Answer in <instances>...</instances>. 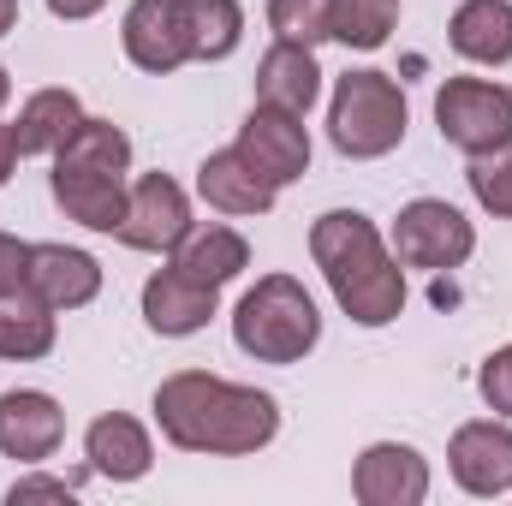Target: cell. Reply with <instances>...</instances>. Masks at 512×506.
Wrapping results in <instances>:
<instances>
[{"label":"cell","instance_id":"19","mask_svg":"<svg viewBox=\"0 0 512 506\" xmlns=\"http://www.w3.org/2000/svg\"><path fill=\"white\" fill-rule=\"evenodd\" d=\"M447 42L471 66H507L512 60V0H465L447 24Z\"/></svg>","mask_w":512,"mask_h":506},{"label":"cell","instance_id":"13","mask_svg":"<svg viewBox=\"0 0 512 506\" xmlns=\"http://www.w3.org/2000/svg\"><path fill=\"white\" fill-rule=\"evenodd\" d=\"M215 304H221V286H203V280H191L179 268H161L143 286V322L155 334H167V340H185V334L209 328Z\"/></svg>","mask_w":512,"mask_h":506},{"label":"cell","instance_id":"7","mask_svg":"<svg viewBox=\"0 0 512 506\" xmlns=\"http://www.w3.org/2000/svg\"><path fill=\"white\" fill-rule=\"evenodd\" d=\"M126 54L137 72H179L191 54V18H185V0H131L126 12Z\"/></svg>","mask_w":512,"mask_h":506},{"label":"cell","instance_id":"15","mask_svg":"<svg viewBox=\"0 0 512 506\" xmlns=\"http://www.w3.org/2000/svg\"><path fill=\"white\" fill-rule=\"evenodd\" d=\"M54 179V203L78 221V227H90V233H120V221H126V179L120 173H84V167H54L48 173Z\"/></svg>","mask_w":512,"mask_h":506},{"label":"cell","instance_id":"28","mask_svg":"<svg viewBox=\"0 0 512 506\" xmlns=\"http://www.w3.org/2000/svg\"><path fill=\"white\" fill-rule=\"evenodd\" d=\"M477 387H483L489 411H501V417H512V346H501V352H489V364H483V376H477Z\"/></svg>","mask_w":512,"mask_h":506},{"label":"cell","instance_id":"23","mask_svg":"<svg viewBox=\"0 0 512 506\" xmlns=\"http://www.w3.org/2000/svg\"><path fill=\"white\" fill-rule=\"evenodd\" d=\"M54 167H84V173H120L131 167V137L114 120H84L60 149H54Z\"/></svg>","mask_w":512,"mask_h":506},{"label":"cell","instance_id":"10","mask_svg":"<svg viewBox=\"0 0 512 506\" xmlns=\"http://www.w3.org/2000/svg\"><path fill=\"white\" fill-rule=\"evenodd\" d=\"M453 483L465 495H512V429L507 423H465L447 447Z\"/></svg>","mask_w":512,"mask_h":506},{"label":"cell","instance_id":"16","mask_svg":"<svg viewBox=\"0 0 512 506\" xmlns=\"http://www.w3.org/2000/svg\"><path fill=\"white\" fill-rule=\"evenodd\" d=\"M84 459H90V471L108 477V483H137V477H149L155 447H149V435H143L137 417L108 411V417H96V423L84 429Z\"/></svg>","mask_w":512,"mask_h":506},{"label":"cell","instance_id":"14","mask_svg":"<svg viewBox=\"0 0 512 506\" xmlns=\"http://www.w3.org/2000/svg\"><path fill=\"white\" fill-rule=\"evenodd\" d=\"M24 292H36L48 310H78L102 292V262L72 245H30V274Z\"/></svg>","mask_w":512,"mask_h":506},{"label":"cell","instance_id":"11","mask_svg":"<svg viewBox=\"0 0 512 506\" xmlns=\"http://www.w3.org/2000/svg\"><path fill=\"white\" fill-rule=\"evenodd\" d=\"M66 435V411L36 393V387H12L0 393V453L6 459H24V465H42Z\"/></svg>","mask_w":512,"mask_h":506},{"label":"cell","instance_id":"3","mask_svg":"<svg viewBox=\"0 0 512 506\" xmlns=\"http://www.w3.org/2000/svg\"><path fill=\"white\" fill-rule=\"evenodd\" d=\"M233 340L256 364H298L322 340L316 298L292 274H262L251 292L239 298V310H233Z\"/></svg>","mask_w":512,"mask_h":506},{"label":"cell","instance_id":"21","mask_svg":"<svg viewBox=\"0 0 512 506\" xmlns=\"http://www.w3.org/2000/svg\"><path fill=\"white\" fill-rule=\"evenodd\" d=\"M78 126H84V108H78L72 90H36V96L24 102L12 137H18V155H54Z\"/></svg>","mask_w":512,"mask_h":506},{"label":"cell","instance_id":"18","mask_svg":"<svg viewBox=\"0 0 512 506\" xmlns=\"http://www.w3.org/2000/svg\"><path fill=\"white\" fill-rule=\"evenodd\" d=\"M197 191H203V203L221 209V215H268V209H274V185L256 173L239 149L209 155V161L197 167Z\"/></svg>","mask_w":512,"mask_h":506},{"label":"cell","instance_id":"9","mask_svg":"<svg viewBox=\"0 0 512 506\" xmlns=\"http://www.w3.org/2000/svg\"><path fill=\"white\" fill-rule=\"evenodd\" d=\"M185 233H191V203H185V191H179L167 173H143V179L131 185L120 239H126L131 251H179Z\"/></svg>","mask_w":512,"mask_h":506},{"label":"cell","instance_id":"4","mask_svg":"<svg viewBox=\"0 0 512 506\" xmlns=\"http://www.w3.org/2000/svg\"><path fill=\"white\" fill-rule=\"evenodd\" d=\"M328 137L352 161H376L405 137V90L387 72H346L328 102Z\"/></svg>","mask_w":512,"mask_h":506},{"label":"cell","instance_id":"32","mask_svg":"<svg viewBox=\"0 0 512 506\" xmlns=\"http://www.w3.org/2000/svg\"><path fill=\"white\" fill-rule=\"evenodd\" d=\"M12 167H18V137H12V126H0V185L12 179Z\"/></svg>","mask_w":512,"mask_h":506},{"label":"cell","instance_id":"5","mask_svg":"<svg viewBox=\"0 0 512 506\" xmlns=\"http://www.w3.org/2000/svg\"><path fill=\"white\" fill-rule=\"evenodd\" d=\"M435 126L453 149L465 155H489L512 143V90L489 78H447L435 96Z\"/></svg>","mask_w":512,"mask_h":506},{"label":"cell","instance_id":"30","mask_svg":"<svg viewBox=\"0 0 512 506\" xmlns=\"http://www.w3.org/2000/svg\"><path fill=\"white\" fill-rule=\"evenodd\" d=\"M24 274H30V245L0 233V298L6 292H24Z\"/></svg>","mask_w":512,"mask_h":506},{"label":"cell","instance_id":"27","mask_svg":"<svg viewBox=\"0 0 512 506\" xmlns=\"http://www.w3.org/2000/svg\"><path fill=\"white\" fill-rule=\"evenodd\" d=\"M328 6L334 0H268V24L280 42L316 48V42H328Z\"/></svg>","mask_w":512,"mask_h":506},{"label":"cell","instance_id":"17","mask_svg":"<svg viewBox=\"0 0 512 506\" xmlns=\"http://www.w3.org/2000/svg\"><path fill=\"white\" fill-rule=\"evenodd\" d=\"M316 90H322V72H316V54L310 48H298V42H274L268 54H262V66H256V102L262 108H280V114H310V102H316Z\"/></svg>","mask_w":512,"mask_h":506},{"label":"cell","instance_id":"31","mask_svg":"<svg viewBox=\"0 0 512 506\" xmlns=\"http://www.w3.org/2000/svg\"><path fill=\"white\" fill-rule=\"evenodd\" d=\"M102 6H108V0H48L54 18H96Z\"/></svg>","mask_w":512,"mask_h":506},{"label":"cell","instance_id":"34","mask_svg":"<svg viewBox=\"0 0 512 506\" xmlns=\"http://www.w3.org/2000/svg\"><path fill=\"white\" fill-rule=\"evenodd\" d=\"M6 96H12V78H6V72H0V108H6Z\"/></svg>","mask_w":512,"mask_h":506},{"label":"cell","instance_id":"25","mask_svg":"<svg viewBox=\"0 0 512 506\" xmlns=\"http://www.w3.org/2000/svg\"><path fill=\"white\" fill-rule=\"evenodd\" d=\"M399 0H334L328 6V36L346 48H382L393 36Z\"/></svg>","mask_w":512,"mask_h":506},{"label":"cell","instance_id":"33","mask_svg":"<svg viewBox=\"0 0 512 506\" xmlns=\"http://www.w3.org/2000/svg\"><path fill=\"white\" fill-rule=\"evenodd\" d=\"M12 24H18V0H0V36H6Z\"/></svg>","mask_w":512,"mask_h":506},{"label":"cell","instance_id":"20","mask_svg":"<svg viewBox=\"0 0 512 506\" xmlns=\"http://www.w3.org/2000/svg\"><path fill=\"white\" fill-rule=\"evenodd\" d=\"M245 262H251V245L233 227H197L173 251V268L191 274V280H203V286H227L233 274H245Z\"/></svg>","mask_w":512,"mask_h":506},{"label":"cell","instance_id":"22","mask_svg":"<svg viewBox=\"0 0 512 506\" xmlns=\"http://www.w3.org/2000/svg\"><path fill=\"white\" fill-rule=\"evenodd\" d=\"M54 352V310L36 292H6L0 298V358L30 364Z\"/></svg>","mask_w":512,"mask_h":506},{"label":"cell","instance_id":"24","mask_svg":"<svg viewBox=\"0 0 512 506\" xmlns=\"http://www.w3.org/2000/svg\"><path fill=\"white\" fill-rule=\"evenodd\" d=\"M185 18H191V54L197 60H227L245 36L239 0H185Z\"/></svg>","mask_w":512,"mask_h":506},{"label":"cell","instance_id":"12","mask_svg":"<svg viewBox=\"0 0 512 506\" xmlns=\"http://www.w3.org/2000/svg\"><path fill=\"white\" fill-rule=\"evenodd\" d=\"M352 495L364 506H417L429 495V465L417 447H399V441H376L358 471H352Z\"/></svg>","mask_w":512,"mask_h":506},{"label":"cell","instance_id":"1","mask_svg":"<svg viewBox=\"0 0 512 506\" xmlns=\"http://www.w3.org/2000/svg\"><path fill=\"white\" fill-rule=\"evenodd\" d=\"M155 423L185 453H256L280 429V405L209 370H179L155 387Z\"/></svg>","mask_w":512,"mask_h":506},{"label":"cell","instance_id":"26","mask_svg":"<svg viewBox=\"0 0 512 506\" xmlns=\"http://www.w3.org/2000/svg\"><path fill=\"white\" fill-rule=\"evenodd\" d=\"M471 197L489 209V215H501V221H512V143H501V149H489V155H471Z\"/></svg>","mask_w":512,"mask_h":506},{"label":"cell","instance_id":"2","mask_svg":"<svg viewBox=\"0 0 512 506\" xmlns=\"http://www.w3.org/2000/svg\"><path fill=\"white\" fill-rule=\"evenodd\" d=\"M310 256H316V268L328 274L340 310L358 328H387L405 310V268H399V256H387L370 215L328 209L310 227Z\"/></svg>","mask_w":512,"mask_h":506},{"label":"cell","instance_id":"29","mask_svg":"<svg viewBox=\"0 0 512 506\" xmlns=\"http://www.w3.org/2000/svg\"><path fill=\"white\" fill-rule=\"evenodd\" d=\"M72 495H78L72 477H24V483L6 489V501L12 506H24V501H72Z\"/></svg>","mask_w":512,"mask_h":506},{"label":"cell","instance_id":"8","mask_svg":"<svg viewBox=\"0 0 512 506\" xmlns=\"http://www.w3.org/2000/svg\"><path fill=\"white\" fill-rule=\"evenodd\" d=\"M233 149L251 161L274 191L292 185V179H304V167H310V131L298 126V114H280V108H262V102L251 108V120L239 126Z\"/></svg>","mask_w":512,"mask_h":506},{"label":"cell","instance_id":"6","mask_svg":"<svg viewBox=\"0 0 512 506\" xmlns=\"http://www.w3.org/2000/svg\"><path fill=\"white\" fill-rule=\"evenodd\" d=\"M477 251V233H471V221L453 209V203H441V197H417V203H405L399 209V221H393V256L405 262V268H459V262H471Z\"/></svg>","mask_w":512,"mask_h":506}]
</instances>
